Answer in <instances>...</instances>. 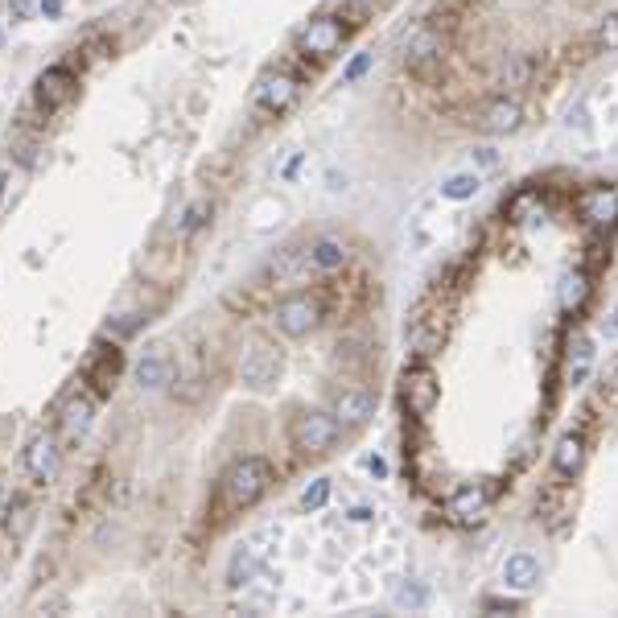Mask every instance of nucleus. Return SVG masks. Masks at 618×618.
Wrapping results in <instances>:
<instances>
[{"mask_svg":"<svg viewBox=\"0 0 618 618\" xmlns=\"http://www.w3.org/2000/svg\"><path fill=\"white\" fill-rule=\"evenodd\" d=\"M445 330H450V309L429 305V301L417 305V314L408 322V342H412V351H417V359H433L441 351Z\"/></svg>","mask_w":618,"mask_h":618,"instance_id":"1a4fd4ad","label":"nucleus"},{"mask_svg":"<svg viewBox=\"0 0 618 618\" xmlns=\"http://www.w3.org/2000/svg\"><path fill=\"white\" fill-rule=\"evenodd\" d=\"M342 437V425L330 408H301L293 425H289V441H293V450L297 454H309V458H318V454H330L334 445Z\"/></svg>","mask_w":618,"mask_h":618,"instance_id":"39448f33","label":"nucleus"},{"mask_svg":"<svg viewBox=\"0 0 618 618\" xmlns=\"http://www.w3.org/2000/svg\"><path fill=\"white\" fill-rule=\"evenodd\" d=\"M470 128L483 132V136H511V132H520L524 128V103L515 99V95H507V91L487 95L470 112Z\"/></svg>","mask_w":618,"mask_h":618,"instance_id":"6e6552de","label":"nucleus"},{"mask_svg":"<svg viewBox=\"0 0 618 618\" xmlns=\"http://www.w3.org/2000/svg\"><path fill=\"white\" fill-rule=\"evenodd\" d=\"M577 215L586 227H614L618 223V186H590L577 194Z\"/></svg>","mask_w":618,"mask_h":618,"instance_id":"2eb2a0df","label":"nucleus"},{"mask_svg":"<svg viewBox=\"0 0 618 618\" xmlns=\"http://www.w3.org/2000/svg\"><path fill=\"white\" fill-rule=\"evenodd\" d=\"M347 38H351V25L342 21L338 13H322L309 25H301V33L293 38V54L305 66H322V62H330L342 50V42H347Z\"/></svg>","mask_w":618,"mask_h":618,"instance_id":"f03ea898","label":"nucleus"},{"mask_svg":"<svg viewBox=\"0 0 618 618\" xmlns=\"http://www.w3.org/2000/svg\"><path fill=\"white\" fill-rule=\"evenodd\" d=\"M445 54H450V33L437 29L433 21H421V25L404 38V46H400L404 71L417 75V79H433L441 66H445Z\"/></svg>","mask_w":618,"mask_h":618,"instance_id":"7ed1b4c3","label":"nucleus"},{"mask_svg":"<svg viewBox=\"0 0 618 618\" xmlns=\"http://www.w3.org/2000/svg\"><path fill=\"white\" fill-rule=\"evenodd\" d=\"M590 46H594L598 54H614V50H618V13H610V17H602V21H598V29H594Z\"/></svg>","mask_w":618,"mask_h":618,"instance_id":"c756f323","label":"nucleus"},{"mask_svg":"<svg viewBox=\"0 0 618 618\" xmlns=\"http://www.w3.org/2000/svg\"><path fill=\"white\" fill-rule=\"evenodd\" d=\"M540 215H544V194L536 186H524L520 194H511V202H507V219L511 223H532Z\"/></svg>","mask_w":618,"mask_h":618,"instance_id":"b1692460","label":"nucleus"},{"mask_svg":"<svg viewBox=\"0 0 618 618\" xmlns=\"http://www.w3.org/2000/svg\"><path fill=\"white\" fill-rule=\"evenodd\" d=\"M586 458H590V441H586V433H581V429H569V433H561L557 445H553V474H561V478H577L581 470H586Z\"/></svg>","mask_w":618,"mask_h":618,"instance_id":"6ab92c4d","label":"nucleus"},{"mask_svg":"<svg viewBox=\"0 0 618 618\" xmlns=\"http://www.w3.org/2000/svg\"><path fill=\"white\" fill-rule=\"evenodd\" d=\"M91 425H95V392H71L58 408V425H54L58 441L79 445L91 433Z\"/></svg>","mask_w":618,"mask_h":618,"instance_id":"f8f14e48","label":"nucleus"},{"mask_svg":"<svg viewBox=\"0 0 618 618\" xmlns=\"http://www.w3.org/2000/svg\"><path fill=\"white\" fill-rule=\"evenodd\" d=\"M330 412L338 417L342 433H351V429H363L371 417H375V396L367 388H342L330 404Z\"/></svg>","mask_w":618,"mask_h":618,"instance_id":"f3484780","label":"nucleus"},{"mask_svg":"<svg viewBox=\"0 0 618 618\" xmlns=\"http://www.w3.org/2000/svg\"><path fill=\"white\" fill-rule=\"evenodd\" d=\"M281 371H285L281 347H272V342H256V347L244 355V363H239V380H244V388H252V392H268V388H277Z\"/></svg>","mask_w":618,"mask_h":618,"instance_id":"9d476101","label":"nucleus"},{"mask_svg":"<svg viewBox=\"0 0 618 618\" xmlns=\"http://www.w3.org/2000/svg\"><path fill=\"white\" fill-rule=\"evenodd\" d=\"M540 581V561L532 557V553H511L507 561H503V586L507 590H515V594H524V590H532Z\"/></svg>","mask_w":618,"mask_h":618,"instance_id":"4be33fe9","label":"nucleus"},{"mask_svg":"<svg viewBox=\"0 0 618 618\" xmlns=\"http://www.w3.org/2000/svg\"><path fill=\"white\" fill-rule=\"evenodd\" d=\"M120 371H124V355H120L116 342H112V347H108V342H95L91 355H87V367H83V384H91L95 396H112Z\"/></svg>","mask_w":618,"mask_h":618,"instance_id":"4468645a","label":"nucleus"},{"mask_svg":"<svg viewBox=\"0 0 618 618\" xmlns=\"http://www.w3.org/2000/svg\"><path fill=\"white\" fill-rule=\"evenodd\" d=\"M425 598H429V594H425L421 586H400V590H396V606H400V610H404V606H408V610H421Z\"/></svg>","mask_w":618,"mask_h":618,"instance_id":"72a5a7b5","label":"nucleus"},{"mask_svg":"<svg viewBox=\"0 0 618 618\" xmlns=\"http://www.w3.org/2000/svg\"><path fill=\"white\" fill-rule=\"evenodd\" d=\"M540 75V58L536 54H507L495 71V83L503 91H520V87H532V79Z\"/></svg>","mask_w":618,"mask_h":618,"instance_id":"aec40b11","label":"nucleus"},{"mask_svg":"<svg viewBox=\"0 0 618 618\" xmlns=\"http://www.w3.org/2000/svg\"><path fill=\"white\" fill-rule=\"evenodd\" d=\"M272 483H277V470H272L268 458H260V454L239 458V462H231L227 474L219 478L215 503H219V511H227V515H231V511H248V507H256V503L272 491Z\"/></svg>","mask_w":618,"mask_h":618,"instance_id":"f257e3e1","label":"nucleus"},{"mask_svg":"<svg viewBox=\"0 0 618 618\" xmlns=\"http://www.w3.org/2000/svg\"><path fill=\"white\" fill-rule=\"evenodd\" d=\"M598 404L610 408V412H618V363L606 367V375L598 380Z\"/></svg>","mask_w":618,"mask_h":618,"instance_id":"2f4dec72","label":"nucleus"},{"mask_svg":"<svg viewBox=\"0 0 618 618\" xmlns=\"http://www.w3.org/2000/svg\"><path fill=\"white\" fill-rule=\"evenodd\" d=\"M483 606H487V610H495V614H499V610H507V614H515V610H520V602H503V598H487Z\"/></svg>","mask_w":618,"mask_h":618,"instance_id":"e433bc0d","label":"nucleus"},{"mask_svg":"<svg viewBox=\"0 0 618 618\" xmlns=\"http://www.w3.org/2000/svg\"><path fill=\"white\" fill-rule=\"evenodd\" d=\"M470 157H474L478 165H483V169H499V153H495L491 145H483V149H474Z\"/></svg>","mask_w":618,"mask_h":618,"instance_id":"c9c22d12","label":"nucleus"},{"mask_svg":"<svg viewBox=\"0 0 618 618\" xmlns=\"http://www.w3.org/2000/svg\"><path fill=\"white\" fill-rule=\"evenodd\" d=\"M136 384H141V392H157L165 384H174V359H169L165 351L145 355L141 363H136Z\"/></svg>","mask_w":618,"mask_h":618,"instance_id":"5701e85b","label":"nucleus"},{"mask_svg":"<svg viewBox=\"0 0 618 618\" xmlns=\"http://www.w3.org/2000/svg\"><path fill=\"white\" fill-rule=\"evenodd\" d=\"M347 264H351V248L342 244L338 235L314 239V244H309V252H305V268L314 272V277H330V272H342Z\"/></svg>","mask_w":618,"mask_h":618,"instance_id":"a211bd4d","label":"nucleus"},{"mask_svg":"<svg viewBox=\"0 0 618 618\" xmlns=\"http://www.w3.org/2000/svg\"><path fill=\"white\" fill-rule=\"evenodd\" d=\"M569 351H573V355H569V384H577V380H586V371H590V359H594V347H590L586 338H577Z\"/></svg>","mask_w":618,"mask_h":618,"instance_id":"7c9ffc66","label":"nucleus"},{"mask_svg":"<svg viewBox=\"0 0 618 618\" xmlns=\"http://www.w3.org/2000/svg\"><path fill=\"white\" fill-rule=\"evenodd\" d=\"M367 66H371V54H359V58L347 66V75H342V79H347V83H359V79L367 75Z\"/></svg>","mask_w":618,"mask_h":618,"instance_id":"f704fd0d","label":"nucleus"},{"mask_svg":"<svg viewBox=\"0 0 618 618\" xmlns=\"http://www.w3.org/2000/svg\"><path fill=\"white\" fill-rule=\"evenodd\" d=\"M371 515H375L371 507H355V511H351V520H359V524H363V520H371Z\"/></svg>","mask_w":618,"mask_h":618,"instance_id":"58836bf2","label":"nucleus"},{"mask_svg":"<svg viewBox=\"0 0 618 618\" xmlns=\"http://www.w3.org/2000/svg\"><path fill=\"white\" fill-rule=\"evenodd\" d=\"M5 503H9V495H5V478H0V511H5Z\"/></svg>","mask_w":618,"mask_h":618,"instance_id":"ea45409f","label":"nucleus"},{"mask_svg":"<svg viewBox=\"0 0 618 618\" xmlns=\"http://www.w3.org/2000/svg\"><path fill=\"white\" fill-rule=\"evenodd\" d=\"M0 520H5V536L13 544H21L29 532H33V520H38V507H33L25 495H13L5 503V511H0Z\"/></svg>","mask_w":618,"mask_h":618,"instance_id":"412c9836","label":"nucleus"},{"mask_svg":"<svg viewBox=\"0 0 618 618\" xmlns=\"http://www.w3.org/2000/svg\"><path fill=\"white\" fill-rule=\"evenodd\" d=\"M437 400H441V384H437L429 359H417L412 367H404V375H400V404H404L408 417L425 421L429 412L437 408Z\"/></svg>","mask_w":618,"mask_h":618,"instance_id":"0eeeda50","label":"nucleus"},{"mask_svg":"<svg viewBox=\"0 0 618 618\" xmlns=\"http://www.w3.org/2000/svg\"><path fill=\"white\" fill-rule=\"evenodd\" d=\"M297 95H301V79L297 75H289V71H268L256 83L252 103H256L260 112H268V116H285L293 103H297Z\"/></svg>","mask_w":618,"mask_h":618,"instance_id":"ddd939ff","label":"nucleus"},{"mask_svg":"<svg viewBox=\"0 0 618 618\" xmlns=\"http://www.w3.org/2000/svg\"><path fill=\"white\" fill-rule=\"evenodd\" d=\"M42 13L46 17H58L62 13V0H42Z\"/></svg>","mask_w":618,"mask_h":618,"instance_id":"4c0bfd02","label":"nucleus"},{"mask_svg":"<svg viewBox=\"0 0 618 618\" xmlns=\"http://www.w3.org/2000/svg\"><path fill=\"white\" fill-rule=\"evenodd\" d=\"M211 215H215V206H211V198H198V202H190L186 211H182V219H178V235L182 239H190V235H198L206 223H211Z\"/></svg>","mask_w":618,"mask_h":618,"instance_id":"a878e982","label":"nucleus"},{"mask_svg":"<svg viewBox=\"0 0 618 618\" xmlns=\"http://www.w3.org/2000/svg\"><path fill=\"white\" fill-rule=\"evenodd\" d=\"M322 322H326V301L314 289H297V293L281 297L277 309H272V326H277V334L281 338H293V342L297 338H309Z\"/></svg>","mask_w":618,"mask_h":618,"instance_id":"20e7f679","label":"nucleus"},{"mask_svg":"<svg viewBox=\"0 0 618 618\" xmlns=\"http://www.w3.org/2000/svg\"><path fill=\"white\" fill-rule=\"evenodd\" d=\"M62 450L66 445L58 441V433H33L25 441V450H21V470L33 487H50L58 483V474H62Z\"/></svg>","mask_w":618,"mask_h":618,"instance_id":"423d86ee","label":"nucleus"},{"mask_svg":"<svg viewBox=\"0 0 618 618\" xmlns=\"http://www.w3.org/2000/svg\"><path fill=\"white\" fill-rule=\"evenodd\" d=\"M384 0H338V17L347 21L351 29H359V25H367L371 17H375V9H380Z\"/></svg>","mask_w":618,"mask_h":618,"instance_id":"cd10ccee","label":"nucleus"},{"mask_svg":"<svg viewBox=\"0 0 618 618\" xmlns=\"http://www.w3.org/2000/svg\"><path fill=\"white\" fill-rule=\"evenodd\" d=\"M256 569H260V561H256L252 548L235 553V557H231V569H227V586H231V590H235V586H248V581L256 577Z\"/></svg>","mask_w":618,"mask_h":618,"instance_id":"c85d7f7f","label":"nucleus"},{"mask_svg":"<svg viewBox=\"0 0 618 618\" xmlns=\"http://www.w3.org/2000/svg\"><path fill=\"white\" fill-rule=\"evenodd\" d=\"M330 503V483L326 478H318L314 487H305V495H301V507L305 511H318V507H326Z\"/></svg>","mask_w":618,"mask_h":618,"instance_id":"473e14b6","label":"nucleus"},{"mask_svg":"<svg viewBox=\"0 0 618 618\" xmlns=\"http://www.w3.org/2000/svg\"><path fill=\"white\" fill-rule=\"evenodd\" d=\"M491 511V491L483 483H470V487H458L445 503V515H450V524L458 528H474L478 520H487Z\"/></svg>","mask_w":618,"mask_h":618,"instance_id":"dca6fc26","label":"nucleus"},{"mask_svg":"<svg viewBox=\"0 0 618 618\" xmlns=\"http://www.w3.org/2000/svg\"><path fill=\"white\" fill-rule=\"evenodd\" d=\"M478 190H483L478 174H450V178L441 182V198H450V202H466V198H474Z\"/></svg>","mask_w":618,"mask_h":618,"instance_id":"bb28decb","label":"nucleus"},{"mask_svg":"<svg viewBox=\"0 0 618 618\" xmlns=\"http://www.w3.org/2000/svg\"><path fill=\"white\" fill-rule=\"evenodd\" d=\"M586 301H590V277L581 268L565 272V281H561V309H565V314H577Z\"/></svg>","mask_w":618,"mask_h":618,"instance_id":"393cba45","label":"nucleus"},{"mask_svg":"<svg viewBox=\"0 0 618 618\" xmlns=\"http://www.w3.org/2000/svg\"><path fill=\"white\" fill-rule=\"evenodd\" d=\"M79 95V75L71 71L66 62H58V66H46V71L33 79V103H38L42 112H58V108H66Z\"/></svg>","mask_w":618,"mask_h":618,"instance_id":"9b49d317","label":"nucleus"}]
</instances>
